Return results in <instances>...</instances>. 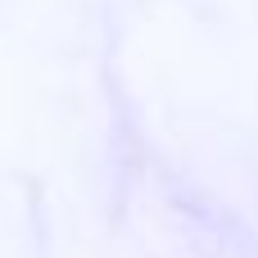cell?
Returning <instances> with one entry per match:
<instances>
[]
</instances>
